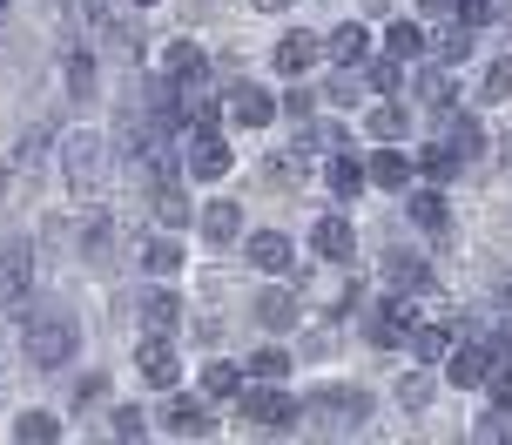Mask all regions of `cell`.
Segmentation results:
<instances>
[{"label":"cell","mask_w":512,"mask_h":445,"mask_svg":"<svg viewBox=\"0 0 512 445\" xmlns=\"http://www.w3.org/2000/svg\"><path fill=\"white\" fill-rule=\"evenodd\" d=\"M27 358H34L41 371L68 365V358H75V317H68V311H41V317H27Z\"/></svg>","instance_id":"cell-1"},{"label":"cell","mask_w":512,"mask_h":445,"mask_svg":"<svg viewBox=\"0 0 512 445\" xmlns=\"http://www.w3.org/2000/svg\"><path fill=\"white\" fill-rule=\"evenodd\" d=\"M61 169H68V189L88 196V189L102 183V142H95V135H68V142H61Z\"/></svg>","instance_id":"cell-2"},{"label":"cell","mask_w":512,"mask_h":445,"mask_svg":"<svg viewBox=\"0 0 512 445\" xmlns=\"http://www.w3.org/2000/svg\"><path fill=\"white\" fill-rule=\"evenodd\" d=\"M384 277L405 290V297H425V290H432V263L411 257V250H391V257H384Z\"/></svg>","instance_id":"cell-3"},{"label":"cell","mask_w":512,"mask_h":445,"mask_svg":"<svg viewBox=\"0 0 512 445\" xmlns=\"http://www.w3.org/2000/svg\"><path fill=\"white\" fill-rule=\"evenodd\" d=\"M310 243H317V257H331V263H351V257H358V236H351V223H344V216H324V223L310 230Z\"/></svg>","instance_id":"cell-4"},{"label":"cell","mask_w":512,"mask_h":445,"mask_svg":"<svg viewBox=\"0 0 512 445\" xmlns=\"http://www.w3.org/2000/svg\"><path fill=\"white\" fill-rule=\"evenodd\" d=\"M364 412H371V398L364 392H344V385H331V392H317L310 398V419H364Z\"/></svg>","instance_id":"cell-5"},{"label":"cell","mask_w":512,"mask_h":445,"mask_svg":"<svg viewBox=\"0 0 512 445\" xmlns=\"http://www.w3.org/2000/svg\"><path fill=\"white\" fill-rule=\"evenodd\" d=\"M236 398H243V419L250 425H290L297 419V405L283 392H236Z\"/></svg>","instance_id":"cell-6"},{"label":"cell","mask_w":512,"mask_h":445,"mask_svg":"<svg viewBox=\"0 0 512 445\" xmlns=\"http://www.w3.org/2000/svg\"><path fill=\"white\" fill-rule=\"evenodd\" d=\"M230 115L243 122V129H263V122L277 115V102H270L263 88H250V81H236V88H230Z\"/></svg>","instance_id":"cell-7"},{"label":"cell","mask_w":512,"mask_h":445,"mask_svg":"<svg viewBox=\"0 0 512 445\" xmlns=\"http://www.w3.org/2000/svg\"><path fill=\"white\" fill-rule=\"evenodd\" d=\"M135 365H142V378H149L155 392H169V385H176V351H169L162 338L142 344V351H135Z\"/></svg>","instance_id":"cell-8"},{"label":"cell","mask_w":512,"mask_h":445,"mask_svg":"<svg viewBox=\"0 0 512 445\" xmlns=\"http://www.w3.org/2000/svg\"><path fill=\"white\" fill-rule=\"evenodd\" d=\"M486 351H479V344H459V351H445V378H452V385H459V392H472V385H479V378H486Z\"/></svg>","instance_id":"cell-9"},{"label":"cell","mask_w":512,"mask_h":445,"mask_svg":"<svg viewBox=\"0 0 512 445\" xmlns=\"http://www.w3.org/2000/svg\"><path fill=\"white\" fill-rule=\"evenodd\" d=\"M189 169H196L203 183H216V176H230V149L216 142V129H209V135H196V149H189Z\"/></svg>","instance_id":"cell-10"},{"label":"cell","mask_w":512,"mask_h":445,"mask_svg":"<svg viewBox=\"0 0 512 445\" xmlns=\"http://www.w3.org/2000/svg\"><path fill=\"white\" fill-rule=\"evenodd\" d=\"M162 68H169L176 81H203V75H209V54L196 48V41H169V54H162Z\"/></svg>","instance_id":"cell-11"},{"label":"cell","mask_w":512,"mask_h":445,"mask_svg":"<svg viewBox=\"0 0 512 445\" xmlns=\"http://www.w3.org/2000/svg\"><path fill=\"white\" fill-rule=\"evenodd\" d=\"M250 263L256 270H290V236L283 230H256L250 236Z\"/></svg>","instance_id":"cell-12"},{"label":"cell","mask_w":512,"mask_h":445,"mask_svg":"<svg viewBox=\"0 0 512 445\" xmlns=\"http://www.w3.org/2000/svg\"><path fill=\"white\" fill-rule=\"evenodd\" d=\"M256 317H263L270 331H290V324H297V297H290L283 284H270L263 297H256Z\"/></svg>","instance_id":"cell-13"},{"label":"cell","mask_w":512,"mask_h":445,"mask_svg":"<svg viewBox=\"0 0 512 445\" xmlns=\"http://www.w3.org/2000/svg\"><path fill=\"white\" fill-rule=\"evenodd\" d=\"M27 297V250H0V304H21Z\"/></svg>","instance_id":"cell-14"},{"label":"cell","mask_w":512,"mask_h":445,"mask_svg":"<svg viewBox=\"0 0 512 445\" xmlns=\"http://www.w3.org/2000/svg\"><path fill=\"white\" fill-rule=\"evenodd\" d=\"M364 48H371L364 21H344V27L331 34V61H337V68H358V61H364Z\"/></svg>","instance_id":"cell-15"},{"label":"cell","mask_w":512,"mask_h":445,"mask_svg":"<svg viewBox=\"0 0 512 445\" xmlns=\"http://www.w3.org/2000/svg\"><path fill=\"white\" fill-rule=\"evenodd\" d=\"M176 317H182V304L169 297V290H155V297H142V331H149V338H162V331H176Z\"/></svg>","instance_id":"cell-16"},{"label":"cell","mask_w":512,"mask_h":445,"mask_svg":"<svg viewBox=\"0 0 512 445\" xmlns=\"http://www.w3.org/2000/svg\"><path fill=\"white\" fill-rule=\"evenodd\" d=\"M236 230H243V210H236V203H209L203 210V236L209 243H236Z\"/></svg>","instance_id":"cell-17"},{"label":"cell","mask_w":512,"mask_h":445,"mask_svg":"<svg viewBox=\"0 0 512 445\" xmlns=\"http://www.w3.org/2000/svg\"><path fill=\"white\" fill-rule=\"evenodd\" d=\"M142 270H155V277H176V270H182V243H176V236H155V243H142Z\"/></svg>","instance_id":"cell-18"},{"label":"cell","mask_w":512,"mask_h":445,"mask_svg":"<svg viewBox=\"0 0 512 445\" xmlns=\"http://www.w3.org/2000/svg\"><path fill=\"white\" fill-rule=\"evenodd\" d=\"M310 61H317V41H310V34H283L277 41V68L283 75H304Z\"/></svg>","instance_id":"cell-19"},{"label":"cell","mask_w":512,"mask_h":445,"mask_svg":"<svg viewBox=\"0 0 512 445\" xmlns=\"http://www.w3.org/2000/svg\"><path fill=\"white\" fill-rule=\"evenodd\" d=\"M364 129L378 135V142H398V135H405L411 122H405V108H398V102H378L371 115H364Z\"/></svg>","instance_id":"cell-20"},{"label":"cell","mask_w":512,"mask_h":445,"mask_svg":"<svg viewBox=\"0 0 512 445\" xmlns=\"http://www.w3.org/2000/svg\"><path fill=\"white\" fill-rule=\"evenodd\" d=\"M155 216H162L169 230H182V223H189V203H182L176 176H169V183H155Z\"/></svg>","instance_id":"cell-21"},{"label":"cell","mask_w":512,"mask_h":445,"mask_svg":"<svg viewBox=\"0 0 512 445\" xmlns=\"http://www.w3.org/2000/svg\"><path fill=\"white\" fill-rule=\"evenodd\" d=\"M411 223H418V230H445V196H438V189H418V196H411Z\"/></svg>","instance_id":"cell-22"},{"label":"cell","mask_w":512,"mask_h":445,"mask_svg":"<svg viewBox=\"0 0 512 445\" xmlns=\"http://www.w3.org/2000/svg\"><path fill=\"white\" fill-rule=\"evenodd\" d=\"M384 54H398V61H418V54H425V34H418L411 21H398L391 34H384Z\"/></svg>","instance_id":"cell-23"},{"label":"cell","mask_w":512,"mask_h":445,"mask_svg":"<svg viewBox=\"0 0 512 445\" xmlns=\"http://www.w3.org/2000/svg\"><path fill=\"white\" fill-rule=\"evenodd\" d=\"M452 149H459V162H472L479 149H486V129H479L472 115H452Z\"/></svg>","instance_id":"cell-24"},{"label":"cell","mask_w":512,"mask_h":445,"mask_svg":"<svg viewBox=\"0 0 512 445\" xmlns=\"http://www.w3.org/2000/svg\"><path fill=\"white\" fill-rule=\"evenodd\" d=\"M371 183H384V189L411 183V162L398 156V149H384V156H371Z\"/></svg>","instance_id":"cell-25"},{"label":"cell","mask_w":512,"mask_h":445,"mask_svg":"<svg viewBox=\"0 0 512 445\" xmlns=\"http://www.w3.org/2000/svg\"><path fill=\"white\" fill-rule=\"evenodd\" d=\"M512 95V54H499L486 68V81H479V102H506Z\"/></svg>","instance_id":"cell-26"},{"label":"cell","mask_w":512,"mask_h":445,"mask_svg":"<svg viewBox=\"0 0 512 445\" xmlns=\"http://www.w3.org/2000/svg\"><path fill=\"white\" fill-rule=\"evenodd\" d=\"M371 88H378V95H398V88H405V61H398V54L371 61Z\"/></svg>","instance_id":"cell-27"},{"label":"cell","mask_w":512,"mask_h":445,"mask_svg":"<svg viewBox=\"0 0 512 445\" xmlns=\"http://www.w3.org/2000/svg\"><path fill=\"white\" fill-rule=\"evenodd\" d=\"M411 351H418V358H425V365H438V358H445V351H452V338H445V331H438V324H425V331H411Z\"/></svg>","instance_id":"cell-28"},{"label":"cell","mask_w":512,"mask_h":445,"mask_svg":"<svg viewBox=\"0 0 512 445\" xmlns=\"http://www.w3.org/2000/svg\"><path fill=\"white\" fill-rule=\"evenodd\" d=\"M169 425H176V432H209V412L196 398H176V405H169Z\"/></svg>","instance_id":"cell-29"},{"label":"cell","mask_w":512,"mask_h":445,"mask_svg":"<svg viewBox=\"0 0 512 445\" xmlns=\"http://www.w3.org/2000/svg\"><path fill=\"white\" fill-rule=\"evenodd\" d=\"M324 176H331V189H337V196H358V183H364V169H358L351 156H337L331 169H324Z\"/></svg>","instance_id":"cell-30"},{"label":"cell","mask_w":512,"mask_h":445,"mask_svg":"<svg viewBox=\"0 0 512 445\" xmlns=\"http://www.w3.org/2000/svg\"><path fill=\"white\" fill-rule=\"evenodd\" d=\"M283 371H290V358H283L277 344H270V351H256V358H250V378H263V385H277Z\"/></svg>","instance_id":"cell-31"},{"label":"cell","mask_w":512,"mask_h":445,"mask_svg":"<svg viewBox=\"0 0 512 445\" xmlns=\"http://www.w3.org/2000/svg\"><path fill=\"white\" fill-rule=\"evenodd\" d=\"M54 432H61V425H54V419H48V412H27V419H21V425H14V439H27V445H48V439H54Z\"/></svg>","instance_id":"cell-32"},{"label":"cell","mask_w":512,"mask_h":445,"mask_svg":"<svg viewBox=\"0 0 512 445\" xmlns=\"http://www.w3.org/2000/svg\"><path fill=\"white\" fill-rule=\"evenodd\" d=\"M236 385H243V378H236V365H209L203 371V392L209 398H236Z\"/></svg>","instance_id":"cell-33"},{"label":"cell","mask_w":512,"mask_h":445,"mask_svg":"<svg viewBox=\"0 0 512 445\" xmlns=\"http://www.w3.org/2000/svg\"><path fill=\"white\" fill-rule=\"evenodd\" d=\"M425 176L432 183H452L459 176V149H425Z\"/></svg>","instance_id":"cell-34"},{"label":"cell","mask_w":512,"mask_h":445,"mask_svg":"<svg viewBox=\"0 0 512 445\" xmlns=\"http://www.w3.org/2000/svg\"><path fill=\"white\" fill-rule=\"evenodd\" d=\"M438 54H445V61H465V54H472V27H445V34H438Z\"/></svg>","instance_id":"cell-35"},{"label":"cell","mask_w":512,"mask_h":445,"mask_svg":"<svg viewBox=\"0 0 512 445\" xmlns=\"http://www.w3.org/2000/svg\"><path fill=\"white\" fill-rule=\"evenodd\" d=\"M418 95H425L432 108H445V102H452V75H445V68H425V81H418Z\"/></svg>","instance_id":"cell-36"},{"label":"cell","mask_w":512,"mask_h":445,"mask_svg":"<svg viewBox=\"0 0 512 445\" xmlns=\"http://www.w3.org/2000/svg\"><path fill=\"white\" fill-rule=\"evenodd\" d=\"M425 398H432V378H418V371H411V378H398V405H405V412H418Z\"/></svg>","instance_id":"cell-37"},{"label":"cell","mask_w":512,"mask_h":445,"mask_svg":"<svg viewBox=\"0 0 512 445\" xmlns=\"http://www.w3.org/2000/svg\"><path fill=\"white\" fill-rule=\"evenodd\" d=\"M108 230H115L108 216H88V230H81V250H88V257H102V250H108Z\"/></svg>","instance_id":"cell-38"},{"label":"cell","mask_w":512,"mask_h":445,"mask_svg":"<svg viewBox=\"0 0 512 445\" xmlns=\"http://www.w3.org/2000/svg\"><path fill=\"white\" fill-rule=\"evenodd\" d=\"M324 95H331V102H358V75H351V68H344V75H331V88H324Z\"/></svg>","instance_id":"cell-39"},{"label":"cell","mask_w":512,"mask_h":445,"mask_svg":"<svg viewBox=\"0 0 512 445\" xmlns=\"http://www.w3.org/2000/svg\"><path fill=\"white\" fill-rule=\"evenodd\" d=\"M102 392H108V378H102V371H88V378L75 385V405H95Z\"/></svg>","instance_id":"cell-40"},{"label":"cell","mask_w":512,"mask_h":445,"mask_svg":"<svg viewBox=\"0 0 512 445\" xmlns=\"http://www.w3.org/2000/svg\"><path fill=\"white\" fill-rule=\"evenodd\" d=\"M88 81H95V68H88V54H75V61H68V88L88 95Z\"/></svg>","instance_id":"cell-41"},{"label":"cell","mask_w":512,"mask_h":445,"mask_svg":"<svg viewBox=\"0 0 512 445\" xmlns=\"http://www.w3.org/2000/svg\"><path fill=\"white\" fill-rule=\"evenodd\" d=\"M459 21H465V27H479V21H492V0H459Z\"/></svg>","instance_id":"cell-42"},{"label":"cell","mask_w":512,"mask_h":445,"mask_svg":"<svg viewBox=\"0 0 512 445\" xmlns=\"http://www.w3.org/2000/svg\"><path fill=\"white\" fill-rule=\"evenodd\" d=\"M115 432H122V439H135V432H142V412H135V405H122V412H115Z\"/></svg>","instance_id":"cell-43"},{"label":"cell","mask_w":512,"mask_h":445,"mask_svg":"<svg viewBox=\"0 0 512 445\" xmlns=\"http://www.w3.org/2000/svg\"><path fill=\"white\" fill-rule=\"evenodd\" d=\"M492 398H499V405H506V412H512V371H506V365L492 371Z\"/></svg>","instance_id":"cell-44"},{"label":"cell","mask_w":512,"mask_h":445,"mask_svg":"<svg viewBox=\"0 0 512 445\" xmlns=\"http://www.w3.org/2000/svg\"><path fill=\"white\" fill-rule=\"evenodd\" d=\"M479 439H512V425L506 419H486V425H479Z\"/></svg>","instance_id":"cell-45"},{"label":"cell","mask_w":512,"mask_h":445,"mask_svg":"<svg viewBox=\"0 0 512 445\" xmlns=\"http://www.w3.org/2000/svg\"><path fill=\"white\" fill-rule=\"evenodd\" d=\"M256 14H283V7H290V0H250Z\"/></svg>","instance_id":"cell-46"},{"label":"cell","mask_w":512,"mask_h":445,"mask_svg":"<svg viewBox=\"0 0 512 445\" xmlns=\"http://www.w3.org/2000/svg\"><path fill=\"white\" fill-rule=\"evenodd\" d=\"M499 304H506V311H512V284H506V297H499Z\"/></svg>","instance_id":"cell-47"},{"label":"cell","mask_w":512,"mask_h":445,"mask_svg":"<svg viewBox=\"0 0 512 445\" xmlns=\"http://www.w3.org/2000/svg\"><path fill=\"white\" fill-rule=\"evenodd\" d=\"M418 7H445V0H418Z\"/></svg>","instance_id":"cell-48"},{"label":"cell","mask_w":512,"mask_h":445,"mask_svg":"<svg viewBox=\"0 0 512 445\" xmlns=\"http://www.w3.org/2000/svg\"><path fill=\"white\" fill-rule=\"evenodd\" d=\"M128 7H155V0H128Z\"/></svg>","instance_id":"cell-49"},{"label":"cell","mask_w":512,"mask_h":445,"mask_svg":"<svg viewBox=\"0 0 512 445\" xmlns=\"http://www.w3.org/2000/svg\"><path fill=\"white\" fill-rule=\"evenodd\" d=\"M0 21H7V0H0Z\"/></svg>","instance_id":"cell-50"}]
</instances>
